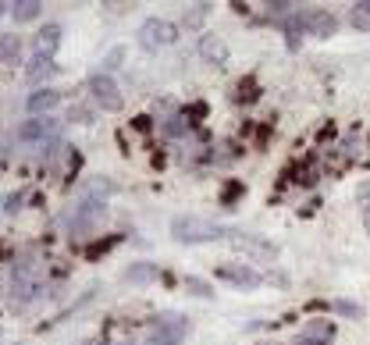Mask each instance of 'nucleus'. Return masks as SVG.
<instances>
[{"label":"nucleus","instance_id":"20","mask_svg":"<svg viewBox=\"0 0 370 345\" xmlns=\"http://www.w3.org/2000/svg\"><path fill=\"white\" fill-rule=\"evenodd\" d=\"M160 128H164V136H185V128H189V125H185V118L171 114V118H164V125H160Z\"/></svg>","mask_w":370,"mask_h":345},{"label":"nucleus","instance_id":"11","mask_svg":"<svg viewBox=\"0 0 370 345\" xmlns=\"http://www.w3.org/2000/svg\"><path fill=\"white\" fill-rule=\"evenodd\" d=\"M54 72H58L54 58H43V54H36V58L29 61V68H26V79H29L33 86H40V82H47Z\"/></svg>","mask_w":370,"mask_h":345},{"label":"nucleus","instance_id":"19","mask_svg":"<svg viewBox=\"0 0 370 345\" xmlns=\"http://www.w3.org/2000/svg\"><path fill=\"white\" fill-rule=\"evenodd\" d=\"M185 288H189L192 295H200V299H210V295H214V288H210L203 278H192V274L185 278Z\"/></svg>","mask_w":370,"mask_h":345},{"label":"nucleus","instance_id":"24","mask_svg":"<svg viewBox=\"0 0 370 345\" xmlns=\"http://www.w3.org/2000/svg\"><path fill=\"white\" fill-rule=\"evenodd\" d=\"M72 118H75L79 125H89V118H93V114H89L86 107H72V111H68V121H72Z\"/></svg>","mask_w":370,"mask_h":345},{"label":"nucleus","instance_id":"22","mask_svg":"<svg viewBox=\"0 0 370 345\" xmlns=\"http://www.w3.org/2000/svg\"><path fill=\"white\" fill-rule=\"evenodd\" d=\"M121 58H125V50H121V47H114V50H111V54H107V58L100 61V65H104V75H111V72H114V68L121 65Z\"/></svg>","mask_w":370,"mask_h":345},{"label":"nucleus","instance_id":"26","mask_svg":"<svg viewBox=\"0 0 370 345\" xmlns=\"http://www.w3.org/2000/svg\"><path fill=\"white\" fill-rule=\"evenodd\" d=\"M0 15H11V4H0Z\"/></svg>","mask_w":370,"mask_h":345},{"label":"nucleus","instance_id":"4","mask_svg":"<svg viewBox=\"0 0 370 345\" xmlns=\"http://www.w3.org/2000/svg\"><path fill=\"white\" fill-rule=\"evenodd\" d=\"M89 97H93V104L100 107V111H121V89H118V82L111 79V75H93L89 79Z\"/></svg>","mask_w":370,"mask_h":345},{"label":"nucleus","instance_id":"1","mask_svg":"<svg viewBox=\"0 0 370 345\" xmlns=\"http://www.w3.org/2000/svg\"><path fill=\"white\" fill-rule=\"evenodd\" d=\"M171 235L175 242H185V246H196V242H214V239H228L232 228H221L207 217H196V214H182L171 221Z\"/></svg>","mask_w":370,"mask_h":345},{"label":"nucleus","instance_id":"23","mask_svg":"<svg viewBox=\"0 0 370 345\" xmlns=\"http://www.w3.org/2000/svg\"><path fill=\"white\" fill-rule=\"evenodd\" d=\"M331 310H338L345 317H363V306H356V302H331Z\"/></svg>","mask_w":370,"mask_h":345},{"label":"nucleus","instance_id":"21","mask_svg":"<svg viewBox=\"0 0 370 345\" xmlns=\"http://www.w3.org/2000/svg\"><path fill=\"white\" fill-rule=\"evenodd\" d=\"M359 214H363V228H366V235H370V182L359 189Z\"/></svg>","mask_w":370,"mask_h":345},{"label":"nucleus","instance_id":"18","mask_svg":"<svg viewBox=\"0 0 370 345\" xmlns=\"http://www.w3.org/2000/svg\"><path fill=\"white\" fill-rule=\"evenodd\" d=\"M207 11H210V4H196L189 15H185V29L192 33V29H200L203 26V18H207Z\"/></svg>","mask_w":370,"mask_h":345},{"label":"nucleus","instance_id":"2","mask_svg":"<svg viewBox=\"0 0 370 345\" xmlns=\"http://www.w3.org/2000/svg\"><path fill=\"white\" fill-rule=\"evenodd\" d=\"M139 43H143V50H164V47L178 43V26L168 18H146L139 26Z\"/></svg>","mask_w":370,"mask_h":345},{"label":"nucleus","instance_id":"15","mask_svg":"<svg viewBox=\"0 0 370 345\" xmlns=\"http://www.w3.org/2000/svg\"><path fill=\"white\" fill-rule=\"evenodd\" d=\"M40 15H43L40 0H18V4H11V18L15 22H36Z\"/></svg>","mask_w":370,"mask_h":345},{"label":"nucleus","instance_id":"6","mask_svg":"<svg viewBox=\"0 0 370 345\" xmlns=\"http://www.w3.org/2000/svg\"><path fill=\"white\" fill-rule=\"evenodd\" d=\"M217 278L228 281V285H235V288H260L263 285V274L253 270V267H246V263H221Z\"/></svg>","mask_w":370,"mask_h":345},{"label":"nucleus","instance_id":"25","mask_svg":"<svg viewBox=\"0 0 370 345\" xmlns=\"http://www.w3.org/2000/svg\"><path fill=\"white\" fill-rule=\"evenodd\" d=\"M22 199H26V196H22V192H18V196H11V199H8V207H4V210H8V214H15V210H18V203H22Z\"/></svg>","mask_w":370,"mask_h":345},{"label":"nucleus","instance_id":"17","mask_svg":"<svg viewBox=\"0 0 370 345\" xmlns=\"http://www.w3.org/2000/svg\"><path fill=\"white\" fill-rule=\"evenodd\" d=\"M349 22H352V29H359V33H370V0H363V4H352V11H349Z\"/></svg>","mask_w":370,"mask_h":345},{"label":"nucleus","instance_id":"13","mask_svg":"<svg viewBox=\"0 0 370 345\" xmlns=\"http://www.w3.org/2000/svg\"><path fill=\"white\" fill-rule=\"evenodd\" d=\"M22 61V40L15 33H0V65H18Z\"/></svg>","mask_w":370,"mask_h":345},{"label":"nucleus","instance_id":"5","mask_svg":"<svg viewBox=\"0 0 370 345\" xmlns=\"http://www.w3.org/2000/svg\"><path fill=\"white\" fill-rule=\"evenodd\" d=\"M58 128H61V121H54V118L47 114V118H29V121H22V125L15 128V136H18L22 143H43V139H54Z\"/></svg>","mask_w":370,"mask_h":345},{"label":"nucleus","instance_id":"7","mask_svg":"<svg viewBox=\"0 0 370 345\" xmlns=\"http://www.w3.org/2000/svg\"><path fill=\"white\" fill-rule=\"evenodd\" d=\"M228 242H232L239 253L256 256V260H274V256H278V246H271V242H263V239H256V235H246V231H232Z\"/></svg>","mask_w":370,"mask_h":345},{"label":"nucleus","instance_id":"12","mask_svg":"<svg viewBox=\"0 0 370 345\" xmlns=\"http://www.w3.org/2000/svg\"><path fill=\"white\" fill-rule=\"evenodd\" d=\"M58 104H61V93H54V89H47V86H43L40 93H33V97H29V111H33L36 118H40V114L47 118Z\"/></svg>","mask_w":370,"mask_h":345},{"label":"nucleus","instance_id":"10","mask_svg":"<svg viewBox=\"0 0 370 345\" xmlns=\"http://www.w3.org/2000/svg\"><path fill=\"white\" fill-rule=\"evenodd\" d=\"M200 54H203V61H210L214 68H224L228 58H232L228 43H224L221 36H214V33H203V36H200Z\"/></svg>","mask_w":370,"mask_h":345},{"label":"nucleus","instance_id":"9","mask_svg":"<svg viewBox=\"0 0 370 345\" xmlns=\"http://www.w3.org/2000/svg\"><path fill=\"white\" fill-rule=\"evenodd\" d=\"M303 33H306V36H317V40H327V36L338 33V18H334L331 11L313 8V11H306V29H303Z\"/></svg>","mask_w":370,"mask_h":345},{"label":"nucleus","instance_id":"16","mask_svg":"<svg viewBox=\"0 0 370 345\" xmlns=\"http://www.w3.org/2000/svg\"><path fill=\"white\" fill-rule=\"evenodd\" d=\"M153 278H157V263H129V270H125V281H132V285H143Z\"/></svg>","mask_w":370,"mask_h":345},{"label":"nucleus","instance_id":"8","mask_svg":"<svg viewBox=\"0 0 370 345\" xmlns=\"http://www.w3.org/2000/svg\"><path fill=\"white\" fill-rule=\"evenodd\" d=\"M104 214H107V203L104 199H82L79 207H75V217H72V231H93V224L97 221H104Z\"/></svg>","mask_w":370,"mask_h":345},{"label":"nucleus","instance_id":"27","mask_svg":"<svg viewBox=\"0 0 370 345\" xmlns=\"http://www.w3.org/2000/svg\"><path fill=\"white\" fill-rule=\"evenodd\" d=\"M86 345H93V341H86Z\"/></svg>","mask_w":370,"mask_h":345},{"label":"nucleus","instance_id":"14","mask_svg":"<svg viewBox=\"0 0 370 345\" xmlns=\"http://www.w3.org/2000/svg\"><path fill=\"white\" fill-rule=\"evenodd\" d=\"M58 43H61V26H43V33L36 36V54H43V58H54Z\"/></svg>","mask_w":370,"mask_h":345},{"label":"nucleus","instance_id":"3","mask_svg":"<svg viewBox=\"0 0 370 345\" xmlns=\"http://www.w3.org/2000/svg\"><path fill=\"white\" fill-rule=\"evenodd\" d=\"M36 295V278H33V267L29 263H18L11 270V281H8V299L15 310H26Z\"/></svg>","mask_w":370,"mask_h":345}]
</instances>
